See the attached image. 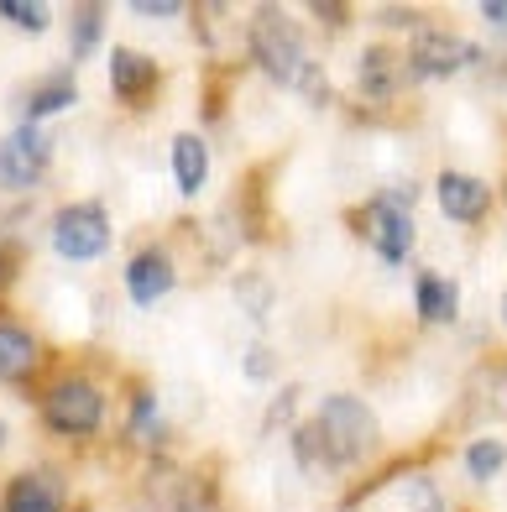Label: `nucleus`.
<instances>
[{
    "label": "nucleus",
    "instance_id": "7ed1b4c3",
    "mask_svg": "<svg viewBox=\"0 0 507 512\" xmlns=\"http://www.w3.org/2000/svg\"><path fill=\"white\" fill-rule=\"evenodd\" d=\"M42 424L53 434H68V439H84L105 424V392L84 377H63L48 387L42 398Z\"/></svg>",
    "mask_w": 507,
    "mask_h": 512
},
{
    "label": "nucleus",
    "instance_id": "aec40b11",
    "mask_svg": "<svg viewBox=\"0 0 507 512\" xmlns=\"http://www.w3.org/2000/svg\"><path fill=\"white\" fill-rule=\"evenodd\" d=\"M0 16L21 32H42L48 27V6H27V0H0Z\"/></svg>",
    "mask_w": 507,
    "mask_h": 512
},
{
    "label": "nucleus",
    "instance_id": "20e7f679",
    "mask_svg": "<svg viewBox=\"0 0 507 512\" xmlns=\"http://www.w3.org/2000/svg\"><path fill=\"white\" fill-rule=\"evenodd\" d=\"M53 251L68 262H95L110 251V215L100 204H68L53 220Z\"/></svg>",
    "mask_w": 507,
    "mask_h": 512
},
{
    "label": "nucleus",
    "instance_id": "9d476101",
    "mask_svg": "<svg viewBox=\"0 0 507 512\" xmlns=\"http://www.w3.org/2000/svg\"><path fill=\"white\" fill-rule=\"evenodd\" d=\"M42 361V345L16 319H0V382H27Z\"/></svg>",
    "mask_w": 507,
    "mask_h": 512
},
{
    "label": "nucleus",
    "instance_id": "4be33fe9",
    "mask_svg": "<svg viewBox=\"0 0 507 512\" xmlns=\"http://www.w3.org/2000/svg\"><path fill=\"white\" fill-rule=\"evenodd\" d=\"M136 11H142V16H178V6H173V0H142Z\"/></svg>",
    "mask_w": 507,
    "mask_h": 512
},
{
    "label": "nucleus",
    "instance_id": "f257e3e1",
    "mask_svg": "<svg viewBox=\"0 0 507 512\" xmlns=\"http://www.w3.org/2000/svg\"><path fill=\"white\" fill-rule=\"evenodd\" d=\"M293 445L304 460H319V465H356L377 450V413L361 398H351V392H340V398H325L319 418L309 429H298Z\"/></svg>",
    "mask_w": 507,
    "mask_h": 512
},
{
    "label": "nucleus",
    "instance_id": "423d86ee",
    "mask_svg": "<svg viewBox=\"0 0 507 512\" xmlns=\"http://www.w3.org/2000/svg\"><path fill=\"white\" fill-rule=\"evenodd\" d=\"M460 63H471V48L455 32H440V27H419V32H413V42H408V74L450 79V74H460Z\"/></svg>",
    "mask_w": 507,
    "mask_h": 512
},
{
    "label": "nucleus",
    "instance_id": "a211bd4d",
    "mask_svg": "<svg viewBox=\"0 0 507 512\" xmlns=\"http://www.w3.org/2000/svg\"><path fill=\"white\" fill-rule=\"evenodd\" d=\"M502 465H507V445H502V439H476V445L466 450V471L476 481H492Z\"/></svg>",
    "mask_w": 507,
    "mask_h": 512
},
{
    "label": "nucleus",
    "instance_id": "ddd939ff",
    "mask_svg": "<svg viewBox=\"0 0 507 512\" xmlns=\"http://www.w3.org/2000/svg\"><path fill=\"white\" fill-rule=\"evenodd\" d=\"M173 173H178L183 194L204 189V178H210V147H204V136H194V131L173 136Z\"/></svg>",
    "mask_w": 507,
    "mask_h": 512
},
{
    "label": "nucleus",
    "instance_id": "2eb2a0df",
    "mask_svg": "<svg viewBox=\"0 0 507 512\" xmlns=\"http://www.w3.org/2000/svg\"><path fill=\"white\" fill-rule=\"evenodd\" d=\"M0 512H63V492L48 476H16Z\"/></svg>",
    "mask_w": 507,
    "mask_h": 512
},
{
    "label": "nucleus",
    "instance_id": "f03ea898",
    "mask_svg": "<svg viewBox=\"0 0 507 512\" xmlns=\"http://www.w3.org/2000/svg\"><path fill=\"white\" fill-rule=\"evenodd\" d=\"M246 42H251V58L262 63V74H272L278 84H298V79H309L304 42H298L293 21H288L278 6H262L257 16H251Z\"/></svg>",
    "mask_w": 507,
    "mask_h": 512
},
{
    "label": "nucleus",
    "instance_id": "6ab92c4d",
    "mask_svg": "<svg viewBox=\"0 0 507 512\" xmlns=\"http://www.w3.org/2000/svg\"><path fill=\"white\" fill-rule=\"evenodd\" d=\"M100 27H105V6H79V11H74V58L95 53Z\"/></svg>",
    "mask_w": 507,
    "mask_h": 512
},
{
    "label": "nucleus",
    "instance_id": "39448f33",
    "mask_svg": "<svg viewBox=\"0 0 507 512\" xmlns=\"http://www.w3.org/2000/svg\"><path fill=\"white\" fill-rule=\"evenodd\" d=\"M48 136L37 126H16L6 142H0V189H32V183L48 173Z\"/></svg>",
    "mask_w": 507,
    "mask_h": 512
},
{
    "label": "nucleus",
    "instance_id": "412c9836",
    "mask_svg": "<svg viewBox=\"0 0 507 512\" xmlns=\"http://www.w3.org/2000/svg\"><path fill=\"white\" fill-rule=\"evenodd\" d=\"M408 507H413V512H440V497H434L429 481H413V486H408Z\"/></svg>",
    "mask_w": 507,
    "mask_h": 512
},
{
    "label": "nucleus",
    "instance_id": "f3484780",
    "mask_svg": "<svg viewBox=\"0 0 507 512\" xmlns=\"http://www.w3.org/2000/svg\"><path fill=\"white\" fill-rule=\"evenodd\" d=\"M74 100H79L74 79H68V74H53L48 84H37L32 95H27V105H21V115H27V126H37L42 115H58L63 105H74Z\"/></svg>",
    "mask_w": 507,
    "mask_h": 512
},
{
    "label": "nucleus",
    "instance_id": "0eeeda50",
    "mask_svg": "<svg viewBox=\"0 0 507 512\" xmlns=\"http://www.w3.org/2000/svg\"><path fill=\"white\" fill-rule=\"evenodd\" d=\"M366 236H372V246L387 256V262H403L408 246H413V220H408V199L403 194H377L372 209H366Z\"/></svg>",
    "mask_w": 507,
    "mask_h": 512
},
{
    "label": "nucleus",
    "instance_id": "9b49d317",
    "mask_svg": "<svg viewBox=\"0 0 507 512\" xmlns=\"http://www.w3.org/2000/svg\"><path fill=\"white\" fill-rule=\"evenodd\" d=\"M173 288V262H168V251H142L136 262L126 267V293L136 298V304H157Z\"/></svg>",
    "mask_w": 507,
    "mask_h": 512
},
{
    "label": "nucleus",
    "instance_id": "5701e85b",
    "mask_svg": "<svg viewBox=\"0 0 507 512\" xmlns=\"http://www.w3.org/2000/svg\"><path fill=\"white\" fill-rule=\"evenodd\" d=\"M481 16H487L492 27H507V0H487V6H481Z\"/></svg>",
    "mask_w": 507,
    "mask_h": 512
},
{
    "label": "nucleus",
    "instance_id": "bb28decb",
    "mask_svg": "<svg viewBox=\"0 0 507 512\" xmlns=\"http://www.w3.org/2000/svg\"><path fill=\"white\" fill-rule=\"evenodd\" d=\"M502 314H507V293H502Z\"/></svg>",
    "mask_w": 507,
    "mask_h": 512
},
{
    "label": "nucleus",
    "instance_id": "393cba45",
    "mask_svg": "<svg viewBox=\"0 0 507 512\" xmlns=\"http://www.w3.org/2000/svg\"><path fill=\"white\" fill-rule=\"evenodd\" d=\"M246 371H251V377H267V371H272V366H267V356L257 351V356H246Z\"/></svg>",
    "mask_w": 507,
    "mask_h": 512
},
{
    "label": "nucleus",
    "instance_id": "1a4fd4ad",
    "mask_svg": "<svg viewBox=\"0 0 507 512\" xmlns=\"http://www.w3.org/2000/svg\"><path fill=\"white\" fill-rule=\"evenodd\" d=\"M440 209L460 225H476L492 209V189L471 173H440Z\"/></svg>",
    "mask_w": 507,
    "mask_h": 512
},
{
    "label": "nucleus",
    "instance_id": "6e6552de",
    "mask_svg": "<svg viewBox=\"0 0 507 512\" xmlns=\"http://www.w3.org/2000/svg\"><path fill=\"white\" fill-rule=\"evenodd\" d=\"M157 84H163V68H157L147 53H136V48H115L110 53V89L126 105H147L157 95Z\"/></svg>",
    "mask_w": 507,
    "mask_h": 512
},
{
    "label": "nucleus",
    "instance_id": "b1692460",
    "mask_svg": "<svg viewBox=\"0 0 507 512\" xmlns=\"http://www.w3.org/2000/svg\"><path fill=\"white\" fill-rule=\"evenodd\" d=\"M314 16H319V21H335V27H340V21H345V6H314Z\"/></svg>",
    "mask_w": 507,
    "mask_h": 512
},
{
    "label": "nucleus",
    "instance_id": "f8f14e48",
    "mask_svg": "<svg viewBox=\"0 0 507 512\" xmlns=\"http://www.w3.org/2000/svg\"><path fill=\"white\" fill-rule=\"evenodd\" d=\"M152 502H157V512H204L210 507V486L194 471H168L152 481Z\"/></svg>",
    "mask_w": 507,
    "mask_h": 512
},
{
    "label": "nucleus",
    "instance_id": "4468645a",
    "mask_svg": "<svg viewBox=\"0 0 507 512\" xmlns=\"http://www.w3.org/2000/svg\"><path fill=\"white\" fill-rule=\"evenodd\" d=\"M398 68H403V58L393 48H382V42H377V48H366L361 53V79H356L361 95L366 100H387L398 89Z\"/></svg>",
    "mask_w": 507,
    "mask_h": 512
},
{
    "label": "nucleus",
    "instance_id": "a878e982",
    "mask_svg": "<svg viewBox=\"0 0 507 512\" xmlns=\"http://www.w3.org/2000/svg\"><path fill=\"white\" fill-rule=\"evenodd\" d=\"M16 272V251H6V256H0V288H6V277Z\"/></svg>",
    "mask_w": 507,
    "mask_h": 512
},
{
    "label": "nucleus",
    "instance_id": "dca6fc26",
    "mask_svg": "<svg viewBox=\"0 0 507 512\" xmlns=\"http://www.w3.org/2000/svg\"><path fill=\"white\" fill-rule=\"evenodd\" d=\"M413 304H419L424 319L450 324L455 319V283L440 277V272H419V277H413Z\"/></svg>",
    "mask_w": 507,
    "mask_h": 512
}]
</instances>
